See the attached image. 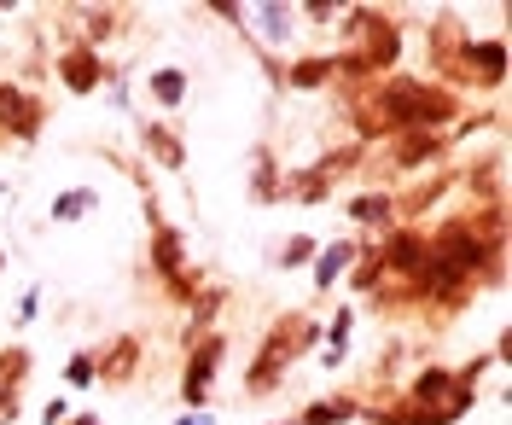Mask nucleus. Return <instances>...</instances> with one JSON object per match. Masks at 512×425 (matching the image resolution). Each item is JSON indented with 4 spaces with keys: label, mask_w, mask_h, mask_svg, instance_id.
<instances>
[{
    "label": "nucleus",
    "mask_w": 512,
    "mask_h": 425,
    "mask_svg": "<svg viewBox=\"0 0 512 425\" xmlns=\"http://www.w3.org/2000/svg\"><path fill=\"white\" fill-rule=\"evenodd\" d=\"M315 344H320V327L309 315H280L274 327L262 332V350H256L251 373H245V396H268Z\"/></svg>",
    "instance_id": "obj_1"
},
{
    "label": "nucleus",
    "mask_w": 512,
    "mask_h": 425,
    "mask_svg": "<svg viewBox=\"0 0 512 425\" xmlns=\"http://www.w3.org/2000/svg\"><path fill=\"white\" fill-rule=\"evenodd\" d=\"M222 361H227V338H222V332H204V338H192V344H187V367H181V402H187L192 414H204V408H210V385H216Z\"/></svg>",
    "instance_id": "obj_2"
},
{
    "label": "nucleus",
    "mask_w": 512,
    "mask_h": 425,
    "mask_svg": "<svg viewBox=\"0 0 512 425\" xmlns=\"http://www.w3.org/2000/svg\"><path fill=\"white\" fill-rule=\"evenodd\" d=\"M454 76H466V82H478V88H501L507 82V41L501 35H489V41H460V53H454Z\"/></svg>",
    "instance_id": "obj_3"
},
{
    "label": "nucleus",
    "mask_w": 512,
    "mask_h": 425,
    "mask_svg": "<svg viewBox=\"0 0 512 425\" xmlns=\"http://www.w3.org/2000/svg\"><path fill=\"white\" fill-rule=\"evenodd\" d=\"M41 129H47V105L35 94H24L18 82H0V134H12V140L30 146Z\"/></svg>",
    "instance_id": "obj_4"
},
{
    "label": "nucleus",
    "mask_w": 512,
    "mask_h": 425,
    "mask_svg": "<svg viewBox=\"0 0 512 425\" xmlns=\"http://www.w3.org/2000/svg\"><path fill=\"white\" fill-rule=\"evenodd\" d=\"M361 47V59H367V70L379 76V70H396V59H402V30H396V18H384V12H373L367 6V24H361V35H355Z\"/></svg>",
    "instance_id": "obj_5"
},
{
    "label": "nucleus",
    "mask_w": 512,
    "mask_h": 425,
    "mask_svg": "<svg viewBox=\"0 0 512 425\" xmlns=\"http://www.w3.org/2000/svg\"><path fill=\"white\" fill-rule=\"evenodd\" d=\"M379 262H384V274H402V280L414 286L419 274L431 268V245H425V233L419 228H396L379 245Z\"/></svg>",
    "instance_id": "obj_6"
},
{
    "label": "nucleus",
    "mask_w": 512,
    "mask_h": 425,
    "mask_svg": "<svg viewBox=\"0 0 512 425\" xmlns=\"http://www.w3.org/2000/svg\"><path fill=\"white\" fill-rule=\"evenodd\" d=\"M59 82L76 99H88V94H99V88L111 82V65L99 59L88 41H82V47H64V53H59Z\"/></svg>",
    "instance_id": "obj_7"
},
{
    "label": "nucleus",
    "mask_w": 512,
    "mask_h": 425,
    "mask_svg": "<svg viewBox=\"0 0 512 425\" xmlns=\"http://www.w3.org/2000/svg\"><path fill=\"white\" fill-rule=\"evenodd\" d=\"M140 367V338H111V350L94 356V379L99 385H128Z\"/></svg>",
    "instance_id": "obj_8"
},
{
    "label": "nucleus",
    "mask_w": 512,
    "mask_h": 425,
    "mask_svg": "<svg viewBox=\"0 0 512 425\" xmlns=\"http://www.w3.org/2000/svg\"><path fill=\"white\" fill-rule=\"evenodd\" d=\"M30 379V350L6 344L0 350V420H18V385Z\"/></svg>",
    "instance_id": "obj_9"
},
{
    "label": "nucleus",
    "mask_w": 512,
    "mask_h": 425,
    "mask_svg": "<svg viewBox=\"0 0 512 425\" xmlns=\"http://www.w3.org/2000/svg\"><path fill=\"white\" fill-rule=\"evenodd\" d=\"M460 117V99L448 94L443 82H425L419 88V111H414V129H425V134H437L443 123H454Z\"/></svg>",
    "instance_id": "obj_10"
},
{
    "label": "nucleus",
    "mask_w": 512,
    "mask_h": 425,
    "mask_svg": "<svg viewBox=\"0 0 512 425\" xmlns=\"http://www.w3.org/2000/svg\"><path fill=\"white\" fill-rule=\"evenodd\" d=\"M140 146H146V158L163 164V169L187 164V140H181V129H169V123H140Z\"/></svg>",
    "instance_id": "obj_11"
},
{
    "label": "nucleus",
    "mask_w": 512,
    "mask_h": 425,
    "mask_svg": "<svg viewBox=\"0 0 512 425\" xmlns=\"http://www.w3.org/2000/svg\"><path fill=\"white\" fill-rule=\"evenodd\" d=\"M443 134H425V129H408V134H396V158L390 164L396 169H425V164H437L443 158Z\"/></svg>",
    "instance_id": "obj_12"
},
{
    "label": "nucleus",
    "mask_w": 512,
    "mask_h": 425,
    "mask_svg": "<svg viewBox=\"0 0 512 425\" xmlns=\"http://www.w3.org/2000/svg\"><path fill=\"white\" fill-rule=\"evenodd\" d=\"M152 268H158V274L187 268V233L169 228V222H158V228H152Z\"/></svg>",
    "instance_id": "obj_13"
},
{
    "label": "nucleus",
    "mask_w": 512,
    "mask_h": 425,
    "mask_svg": "<svg viewBox=\"0 0 512 425\" xmlns=\"http://www.w3.org/2000/svg\"><path fill=\"white\" fill-rule=\"evenodd\" d=\"M355 262V239H332L326 251H315V286L320 292H332V280H344Z\"/></svg>",
    "instance_id": "obj_14"
},
{
    "label": "nucleus",
    "mask_w": 512,
    "mask_h": 425,
    "mask_svg": "<svg viewBox=\"0 0 512 425\" xmlns=\"http://www.w3.org/2000/svg\"><path fill=\"white\" fill-rule=\"evenodd\" d=\"M355 396H320V402H309L303 414H297V425H355Z\"/></svg>",
    "instance_id": "obj_15"
},
{
    "label": "nucleus",
    "mask_w": 512,
    "mask_h": 425,
    "mask_svg": "<svg viewBox=\"0 0 512 425\" xmlns=\"http://www.w3.org/2000/svg\"><path fill=\"white\" fill-rule=\"evenodd\" d=\"M344 210H350V222H361V228H390V216H396L390 210V193H355Z\"/></svg>",
    "instance_id": "obj_16"
},
{
    "label": "nucleus",
    "mask_w": 512,
    "mask_h": 425,
    "mask_svg": "<svg viewBox=\"0 0 512 425\" xmlns=\"http://www.w3.org/2000/svg\"><path fill=\"white\" fill-rule=\"evenodd\" d=\"M146 88H152V99H158L163 111H175V105L187 99V70L163 65V70H152V82H146Z\"/></svg>",
    "instance_id": "obj_17"
},
{
    "label": "nucleus",
    "mask_w": 512,
    "mask_h": 425,
    "mask_svg": "<svg viewBox=\"0 0 512 425\" xmlns=\"http://www.w3.org/2000/svg\"><path fill=\"white\" fill-rule=\"evenodd\" d=\"M379 280H384L379 245H355V262H350V286H355V292H373Z\"/></svg>",
    "instance_id": "obj_18"
},
{
    "label": "nucleus",
    "mask_w": 512,
    "mask_h": 425,
    "mask_svg": "<svg viewBox=\"0 0 512 425\" xmlns=\"http://www.w3.org/2000/svg\"><path fill=\"white\" fill-rule=\"evenodd\" d=\"M94 204H99L94 187H64V193L53 198V222H82V216H88Z\"/></svg>",
    "instance_id": "obj_19"
},
{
    "label": "nucleus",
    "mask_w": 512,
    "mask_h": 425,
    "mask_svg": "<svg viewBox=\"0 0 512 425\" xmlns=\"http://www.w3.org/2000/svg\"><path fill=\"white\" fill-rule=\"evenodd\" d=\"M443 193H448V175H431V181L414 187L408 198H390V210H396V216H425V204H431V198H443Z\"/></svg>",
    "instance_id": "obj_20"
},
{
    "label": "nucleus",
    "mask_w": 512,
    "mask_h": 425,
    "mask_svg": "<svg viewBox=\"0 0 512 425\" xmlns=\"http://www.w3.org/2000/svg\"><path fill=\"white\" fill-rule=\"evenodd\" d=\"M286 82L291 88H326V82H332V59H297V65L286 70Z\"/></svg>",
    "instance_id": "obj_21"
},
{
    "label": "nucleus",
    "mask_w": 512,
    "mask_h": 425,
    "mask_svg": "<svg viewBox=\"0 0 512 425\" xmlns=\"http://www.w3.org/2000/svg\"><path fill=\"white\" fill-rule=\"evenodd\" d=\"M222 297H227V292H198V309H192L187 338H181V344H192V338H204V327H210V321H216V309H222Z\"/></svg>",
    "instance_id": "obj_22"
},
{
    "label": "nucleus",
    "mask_w": 512,
    "mask_h": 425,
    "mask_svg": "<svg viewBox=\"0 0 512 425\" xmlns=\"http://www.w3.org/2000/svg\"><path fill=\"white\" fill-rule=\"evenodd\" d=\"M163 286H169V303H198V292H204V280H198L192 268H175V274H163Z\"/></svg>",
    "instance_id": "obj_23"
},
{
    "label": "nucleus",
    "mask_w": 512,
    "mask_h": 425,
    "mask_svg": "<svg viewBox=\"0 0 512 425\" xmlns=\"http://www.w3.org/2000/svg\"><path fill=\"white\" fill-rule=\"evenodd\" d=\"M315 251H320V245L309 239V233H291L286 245H280V257H274V262H280V268H303V262H315Z\"/></svg>",
    "instance_id": "obj_24"
},
{
    "label": "nucleus",
    "mask_w": 512,
    "mask_h": 425,
    "mask_svg": "<svg viewBox=\"0 0 512 425\" xmlns=\"http://www.w3.org/2000/svg\"><path fill=\"white\" fill-rule=\"evenodd\" d=\"M350 327H355V315L350 309H338V321H332V332H326V361L350 356Z\"/></svg>",
    "instance_id": "obj_25"
},
{
    "label": "nucleus",
    "mask_w": 512,
    "mask_h": 425,
    "mask_svg": "<svg viewBox=\"0 0 512 425\" xmlns=\"http://www.w3.org/2000/svg\"><path fill=\"white\" fill-rule=\"evenodd\" d=\"M251 193H256V204H274V198H280V181H274V158H268V152H256V181H251Z\"/></svg>",
    "instance_id": "obj_26"
},
{
    "label": "nucleus",
    "mask_w": 512,
    "mask_h": 425,
    "mask_svg": "<svg viewBox=\"0 0 512 425\" xmlns=\"http://www.w3.org/2000/svg\"><path fill=\"white\" fill-rule=\"evenodd\" d=\"M64 385H76V391L99 385V379H94V350H76V356L64 361Z\"/></svg>",
    "instance_id": "obj_27"
},
{
    "label": "nucleus",
    "mask_w": 512,
    "mask_h": 425,
    "mask_svg": "<svg viewBox=\"0 0 512 425\" xmlns=\"http://www.w3.org/2000/svg\"><path fill=\"white\" fill-rule=\"evenodd\" d=\"M82 18H88V35H94V41H105V35L117 30V12H111V6H88Z\"/></svg>",
    "instance_id": "obj_28"
},
{
    "label": "nucleus",
    "mask_w": 512,
    "mask_h": 425,
    "mask_svg": "<svg viewBox=\"0 0 512 425\" xmlns=\"http://www.w3.org/2000/svg\"><path fill=\"white\" fill-rule=\"evenodd\" d=\"M262 30L280 41V35L291 30V6H262Z\"/></svg>",
    "instance_id": "obj_29"
},
{
    "label": "nucleus",
    "mask_w": 512,
    "mask_h": 425,
    "mask_svg": "<svg viewBox=\"0 0 512 425\" xmlns=\"http://www.w3.org/2000/svg\"><path fill=\"white\" fill-rule=\"evenodd\" d=\"M303 18H309V24H332V18H338V6H326V0H309V6H303Z\"/></svg>",
    "instance_id": "obj_30"
},
{
    "label": "nucleus",
    "mask_w": 512,
    "mask_h": 425,
    "mask_svg": "<svg viewBox=\"0 0 512 425\" xmlns=\"http://www.w3.org/2000/svg\"><path fill=\"white\" fill-rule=\"evenodd\" d=\"M41 420H47V425H64V420H70V402H59V396H53V402L41 408Z\"/></svg>",
    "instance_id": "obj_31"
},
{
    "label": "nucleus",
    "mask_w": 512,
    "mask_h": 425,
    "mask_svg": "<svg viewBox=\"0 0 512 425\" xmlns=\"http://www.w3.org/2000/svg\"><path fill=\"white\" fill-rule=\"evenodd\" d=\"M64 425H105V420H99V414H70Z\"/></svg>",
    "instance_id": "obj_32"
},
{
    "label": "nucleus",
    "mask_w": 512,
    "mask_h": 425,
    "mask_svg": "<svg viewBox=\"0 0 512 425\" xmlns=\"http://www.w3.org/2000/svg\"><path fill=\"white\" fill-rule=\"evenodd\" d=\"M175 425H210V408L204 414H187V420H175Z\"/></svg>",
    "instance_id": "obj_33"
},
{
    "label": "nucleus",
    "mask_w": 512,
    "mask_h": 425,
    "mask_svg": "<svg viewBox=\"0 0 512 425\" xmlns=\"http://www.w3.org/2000/svg\"><path fill=\"white\" fill-rule=\"evenodd\" d=\"M268 425H297V420H268Z\"/></svg>",
    "instance_id": "obj_34"
},
{
    "label": "nucleus",
    "mask_w": 512,
    "mask_h": 425,
    "mask_svg": "<svg viewBox=\"0 0 512 425\" xmlns=\"http://www.w3.org/2000/svg\"><path fill=\"white\" fill-rule=\"evenodd\" d=\"M0 12H6V6H0Z\"/></svg>",
    "instance_id": "obj_35"
},
{
    "label": "nucleus",
    "mask_w": 512,
    "mask_h": 425,
    "mask_svg": "<svg viewBox=\"0 0 512 425\" xmlns=\"http://www.w3.org/2000/svg\"><path fill=\"white\" fill-rule=\"evenodd\" d=\"M0 262H6V257H0Z\"/></svg>",
    "instance_id": "obj_36"
}]
</instances>
